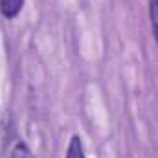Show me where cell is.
<instances>
[{
    "mask_svg": "<svg viewBox=\"0 0 158 158\" xmlns=\"http://www.w3.org/2000/svg\"><path fill=\"white\" fill-rule=\"evenodd\" d=\"M24 6V0H0V13L6 19H15Z\"/></svg>",
    "mask_w": 158,
    "mask_h": 158,
    "instance_id": "cell-1",
    "label": "cell"
},
{
    "mask_svg": "<svg viewBox=\"0 0 158 158\" xmlns=\"http://www.w3.org/2000/svg\"><path fill=\"white\" fill-rule=\"evenodd\" d=\"M66 158H85V149H83V142L79 136H72L70 145H68V153Z\"/></svg>",
    "mask_w": 158,
    "mask_h": 158,
    "instance_id": "cell-2",
    "label": "cell"
},
{
    "mask_svg": "<svg viewBox=\"0 0 158 158\" xmlns=\"http://www.w3.org/2000/svg\"><path fill=\"white\" fill-rule=\"evenodd\" d=\"M149 17H151V28L158 46V0H149Z\"/></svg>",
    "mask_w": 158,
    "mask_h": 158,
    "instance_id": "cell-3",
    "label": "cell"
}]
</instances>
